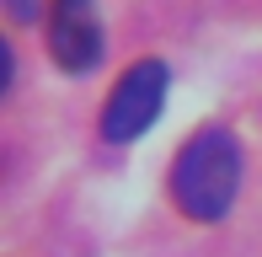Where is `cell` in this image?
I'll list each match as a JSON object with an SVG mask.
<instances>
[{
	"label": "cell",
	"instance_id": "1",
	"mask_svg": "<svg viewBox=\"0 0 262 257\" xmlns=\"http://www.w3.org/2000/svg\"><path fill=\"white\" fill-rule=\"evenodd\" d=\"M235 188H241V145H235L230 128L209 123L198 128L193 139L182 145L171 166V198L187 220H225L235 204Z\"/></svg>",
	"mask_w": 262,
	"mask_h": 257
},
{
	"label": "cell",
	"instance_id": "2",
	"mask_svg": "<svg viewBox=\"0 0 262 257\" xmlns=\"http://www.w3.org/2000/svg\"><path fill=\"white\" fill-rule=\"evenodd\" d=\"M166 80L171 75H166L161 59H139V65H128L123 75H118L113 97H107V108H102V134L113 139V145H134V139L161 118Z\"/></svg>",
	"mask_w": 262,
	"mask_h": 257
},
{
	"label": "cell",
	"instance_id": "3",
	"mask_svg": "<svg viewBox=\"0 0 262 257\" xmlns=\"http://www.w3.org/2000/svg\"><path fill=\"white\" fill-rule=\"evenodd\" d=\"M49 54L59 70L86 75L102 59V16L91 0H54L49 6Z\"/></svg>",
	"mask_w": 262,
	"mask_h": 257
},
{
	"label": "cell",
	"instance_id": "4",
	"mask_svg": "<svg viewBox=\"0 0 262 257\" xmlns=\"http://www.w3.org/2000/svg\"><path fill=\"white\" fill-rule=\"evenodd\" d=\"M6 6H11V16H16V22H27V16H32V0H6Z\"/></svg>",
	"mask_w": 262,
	"mask_h": 257
}]
</instances>
